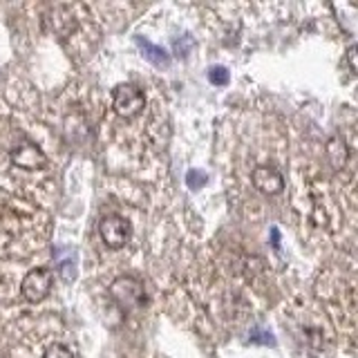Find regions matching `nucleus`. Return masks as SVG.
<instances>
[{
  "label": "nucleus",
  "mask_w": 358,
  "mask_h": 358,
  "mask_svg": "<svg viewBox=\"0 0 358 358\" xmlns=\"http://www.w3.org/2000/svg\"><path fill=\"white\" fill-rule=\"evenodd\" d=\"M327 155H329V159H331V164H334L336 168L343 166V164H345V159H347V148H345L343 139L334 137V139L327 143Z\"/></svg>",
  "instance_id": "8"
},
{
  "label": "nucleus",
  "mask_w": 358,
  "mask_h": 358,
  "mask_svg": "<svg viewBox=\"0 0 358 358\" xmlns=\"http://www.w3.org/2000/svg\"><path fill=\"white\" fill-rule=\"evenodd\" d=\"M110 296L115 298L119 302V307H123V309L143 307V300H145L143 285L137 278H130V275L117 278L110 287Z\"/></svg>",
  "instance_id": "2"
},
{
  "label": "nucleus",
  "mask_w": 358,
  "mask_h": 358,
  "mask_svg": "<svg viewBox=\"0 0 358 358\" xmlns=\"http://www.w3.org/2000/svg\"><path fill=\"white\" fill-rule=\"evenodd\" d=\"M271 233H273V235H271V238H273V246H278V240H280V233H278V229H273Z\"/></svg>",
  "instance_id": "13"
},
{
  "label": "nucleus",
  "mask_w": 358,
  "mask_h": 358,
  "mask_svg": "<svg viewBox=\"0 0 358 358\" xmlns=\"http://www.w3.org/2000/svg\"><path fill=\"white\" fill-rule=\"evenodd\" d=\"M145 96L137 85L123 83L115 90V112L123 119H134L143 110Z\"/></svg>",
  "instance_id": "4"
},
{
  "label": "nucleus",
  "mask_w": 358,
  "mask_h": 358,
  "mask_svg": "<svg viewBox=\"0 0 358 358\" xmlns=\"http://www.w3.org/2000/svg\"><path fill=\"white\" fill-rule=\"evenodd\" d=\"M186 182H188V186L190 188H201L206 184V173H201V171H190L188 175H186Z\"/></svg>",
  "instance_id": "11"
},
{
  "label": "nucleus",
  "mask_w": 358,
  "mask_h": 358,
  "mask_svg": "<svg viewBox=\"0 0 358 358\" xmlns=\"http://www.w3.org/2000/svg\"><path fill=\"white\" fill-rule=\"evenodd\" d=\"M14 164L16 166H22V168H36L45 162L43 152L36 148L34 143H22L18 150H14Z\"/></svg>",
  "instance_id": "6"
},
{
  "label": "nucleus",
  "mask_w": 358,
  "mask_h": 358,
  "mask_svg": "<svg viewBox=\"0 0 358 358\" xmlns=\"http://www.w3.org/2000/svg\"><path fill=\"white\" fill-rule=\"evenodd\" d=\"M347 59H350V67H352V72H356V45H352L350 52H347Z\"/></svg>",
  "instance_id": "12"
},
{
  "label": "nucleus",
  "mask_w": 358,
  "mask_h": 358,
  "mask_svg": "<svg viewBox=\"0 0 358 358\" xmlns=\"http://www.w3.org/2000/svg\"><path fill=\"white\" fill-rule=\"evenodd\" d=\"M208 78H210V83H215V85H227L231 76H229L227 67L217 65V67H210L208 70Z\"/></svg>",
  "instance_id": "9"
},
{
  "label": "nucleus",
  "mask_w": 358,
  "mask_h": 358,
  "mask_svg": "<svg viewBox=\"0 0 358 358\" xmlns=\"http://www.w3.org/2000/svg\"><path fill=\"white\" fill-rule=\"evenodd\" d=\"M251 182L264 195H278L285 188V179L273 166H255L251 173Z\"/></svg>",
  "instance_id": "5"
},
{
  "label": "nucleus",
  "mask_w": 358,
  "mask_h": 358,
  "mask_svg": "<svg viewBox=\"0 0 358 358\" xmlns=\"http://www.w3.org/2000/svg\"><path fill=\"white\" fill-rule=\"evenodd\" d=\"M99 233H101V240H103V244L108 246V249L119 251L130 240L132 224L126 217H121V215H108V217L101 220Z\"/></svg>",
  "instance_id": "1"
},
{
  "label": "nucleus",
  "mask_w": 358,
  "mask_h": 358,
  "mask_svg": "<svg viewBox=\"0 0 358 358\" xmlns=\"http://www.w3.org/2000/svg\"><path fill=\"white\" fill-rule=\"evenodd\" d=\"M54 275L50 268H31V271L22 278L20 282V294L29 302H41L43 298H48L52 291Z\"/></svg>",
  "instance_id": "3"
},
{
  "label": "nucleus",
  "mask_w": 358,
  "mask_h": 358,
  "mask_svg": "<svg viewBox=\"0 0 358 358\" xmlns=\"http://www.w3.org/2000/svg\"><path fill=\"white\" fill-rule=\"evenodd\" d=\"M134 41H137V45L141 48L143 56H145V59H148L152 65H157V67H168V65H171V56H168L162 48H157V45H152L150 41H145V38H141V36H137Z\"/></svg>",
  "instance_id": "7"
},
{
  "label": "nucleus",
  "mask_w": 358,
  "mask_h": 358,
  "mask_svg": "<svg viewBox=\"0 0 358 358\" xmlns=\"http://www.w3.org/2000/svg\"><path fill=\"white\" fill-rule=\"evenodd\" d=\"M43 358H74V356H72V352L67 350L65 345L54 343V345H50V347H48V350H45Z\"/></svg>",
  "instance_id": "10"
}]
</instances>
